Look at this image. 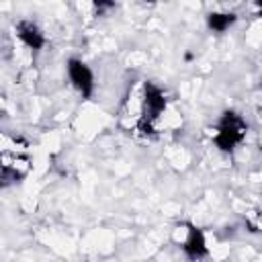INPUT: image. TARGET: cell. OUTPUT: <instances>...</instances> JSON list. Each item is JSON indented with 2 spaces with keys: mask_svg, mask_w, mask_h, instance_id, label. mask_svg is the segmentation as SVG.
Listing matches in <instances>:
<instances>
[{
  "mask_svg": "<svg viewBox=\"0 0 262 262\" xmlns=\"http://www.w3.org/2000/svg\"><path fill=\"white\" fill-rule=\"evenodd\" d=\"M242 137H244V123L235 115H229L217 131V143L223 149H231L235 143L242 141Z\"/></svg>",
  "mask_w": 262,
  "mask_h": 262,
  "instance_id": "cell-1",
  "label": "cell"
},
{
  "mask_svg": "<svg viewBox=\"0 0 262 262\" xmlns=\"http://www.w3.org/2000/svg\"><path fill=\"white\" fill-rule=\"evenodd\" d=\"M68 72H70V78L74 82V86L80 90V92H88L92 88V74L90 70L86 68V63L78 61V59H72L70 66H68Z\"/></svg>",
  "mask_w": 262,
  "mask_h": 262,
  "instance_id": "cell-2",
  "label": "cell"
},
{
  "mask_svg": "<svg viewBox=\"0 0 262 262\" xmlns=\"http://www.w3.org/2000/svg\"><path fill=\"white\" fill-rule=\"evenodd\" d=\"M16 35L25 41V45H29V47H33V49H37V47L43 45V37H41L39 29H37L33 23H20Z\"/></svg>",
  "mask_w": 262,
  "mask_h": 262,
  "instance_id": "cell-3",
  "label": "cell"
}]
</instances>
